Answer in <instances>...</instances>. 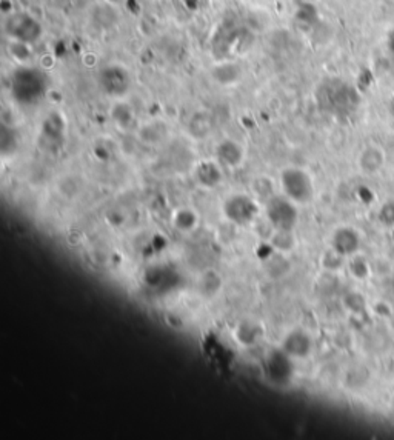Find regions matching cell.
Listing matches in <instances>:
<instances>
[{"mask_svg":"<svg viewBox=\"0 0 394 440\" xmlns=\"http://www.w3.org/2000/svg\"><path fill=\"white\" fill-rule=\"evenodd\" d=\"M280 193L289 200L300 205H307L314 199V181L312 174L300 166H287L279 174Z\"/></svg>","mask_w":394,"mask_h":440,"instance_id":"cell-1","label":"cell"},{"mask_svg":"<svg viewBox=\"0 0 394 440\" xmlns=\"http://www.w3.org/2000/svg\"><path fill=\"white\" fill-rule=\"evenodd\" d=\"M262 213V205L252 194L233 193L222 203V214L234 227H248L255 223Z\"/></svg>","mask_w":394,"mask_h":440,"instance_id":"cell-2","label":"cell"},{"mask_svg":"<svg viewBox=\"0 0 394 440\" xmlns=\"http://www.w3.org/2000/svg\"><path fill=\"white\" fill-rule=\"evenodd\" d=\"M264 216L275 230L294 231L299 222V205L282 193L275 194L264 203Z\"/></svg>","mask_w":394,"mask_h":440,"instance_id":"cell-3","label":"cell"},{"mask_svg":"<svg viewBox=\"0 0 394 440\" xmlns=\"http://www.w3.org/2000/svg\"><path fill=\"white\" fill-rule=\"evenodd\" d=\"M100 90L115 100L124 99L133 87V77L127 67L120 63H108L97 74Z\"/></svg>","mask_w":394,"mask_h":440,"instance_id":"cell-4","label":"cell"},{"mask_svg":"<svg viewBox=\"0 0 394 440\" xmlns=\"http://www.w3.org/2000/svg\"><path fill=\"white\" fill-rule=\"evenodd\" d=\"M4 31L9 41L33 45L42 37V25L31 14L14 11L5 18Z\"/></svg>","mask_w":394,"mask_h":440,"instance_id":"cell-5","label":"cell"},{"mask_svg":"<svg viewBox=\"0 0 394 440\" xmlns=\"http://www.w3.org/2000/svg\"><path fill=\"white\" fill-rule=\"evenodd\" d=\"M264 374L273 385H288L294 376V359L277 346L265 354Z\"/></svg>","mask_w":394,"mask_h":440,"instance_id":"cell-6","label":"cell"},{"mask_svg":"<svg viewBox=\"0 0 394 440\" xmlns=\"http://www.w3.org/2000/svg\"><path fill=\"white\" fill-rule=\"evenodd\" d=\"M14 77L26 83V87L13 85V92H14V97L17 102H21V104H25V105H30V104H36V102L43 96L46 85H45V79L41 73H37L33 68H23L18 71Z\"/></svg>","mask_w":394,"mask_h":440,"instance_id":"cell-7","label":"cell"},{"mask_svg":"<svg viewBox=\"0 0 394 440\" xmlns=\"http://www.w3.org/2000/svg\"><path fill=\"white\" fill-rule=\"evenodd\" d=\"M289 358L294 360H305L312 355L314 350L313 337L308 331L302 328H293L282 337V340L279 343Z\"/></svg>","mask_w":394,"mask_h":440,"instance_id":"cell-8","label":"cell"},{"mask_svg":"<svg viewBox=\"0 0 394 440\" xmlns=\"http://www.w3.org/2000/svg\"><path fill=\"white\" fill-rule=\"evenodd\" d=\"M225 168L215 159H202L196 162L191 176L197 186L202 190H215L223 183Z\"/></svg>","mask_w":394,"mask_h":440,"instance_id":"cell-9","label":"cell"},{"mask_svg":"<svg viewBox=\"0 0 394 440\" xmlns=\"http://www.w3.org/2000/svg\"><path fill=\"white\" fill-rule=\"evenodd\" d=\"M214 159L225 170H238L247 161V149L236 139H222L214 148Z\"/></svg>","mask_w":394,"mask_h":440,"instance_id":"cell-10","label":"cell"},{"mask_svg":"<svg viewBox=\"0 0 394 440\" xmlns=\"http://www.w3.org/2000/svg\"><path fill=\"white\" fill-rule=\"evenodd\" d=\"M264 334V325L257 319H252V317H245V319L239 321L233 328L234 340L238 342V345L243 346V348H252V346H256L262 340Z\"/></svg>","mask_w":394,"mask_h":440,"instance_id":"cell-11","label":"cell"},{"mask_svg":"<svg viewBox=\"0 0 394 440\" xmlns=\"http://www.w3.org/2000/svg\"><path fill=\"white\" fill-rule=\"evenodd\" d=\"M330 247L346 259L354 256V254H358L359 248H361L359 232L351 227L337 228L331 236Z\"/></svg>","mask_w":394,"mask_h":440,"instance_id":"cell-12","label":"cell"},{"mask_svg":"<svg viewBox=\"0 0 394 440\" xmlns=\"http://www.w3.org/2000/svg\"><path fill=\"white\" fill-rule=\"evenodd\" d=\"M170 223L177 232L191 234L197 228H199L201 216H199V213H197V210H194L193 207H188V205H182V207L176 208L171 213Z\"/></svg>","mask_w":394,"mask_h":440,"instance_id":"cell-13","label":"cell"},{"mask_svg":"<svg viewBox=\"0 0 394 440\" xmlns=\"http://www.w3.org/2000/svg\"><path fill=\"white\" fill-rule=\"evenodd\" d=\"M196 289L205 301H213V299L218 297L223 289V277L219 271L211 268L205 269L203 273H201V276L197 277Z\"/></svg>","mask_w":394,"mask_h":440,"instance_id":"cell-14","label":"cell"},{"mask_svg":"<svg viewBox=\"0 0 394 440\" xmlns=\"http://www.w3.org/2000/svg\"><path fill=\"white\" fill-rule=\"evenodd\" d=\"M358 163L362 173L374 174L380 171L382 166L385 165V153H383V149L380 146L370 145L361 151Z\"/></svg>","mask_w":394,"mask_h":440,"instance_id":"cell-15","label":"cell"},{"mask_svg":"<svg viewBox=\"0 0 394 440\" xmlns=\"http://www.w3.org/2000/svg\"><path fill=\"white\" fill-rule=\"evenodd\" d=\"M292 262H289L288 254L284 252L273 251L265 262H264V273L271 280H282L292 273Z\"/></svg>","mask_w":394,"mask_h":440,"instance_id":"cell-16","label":"cell"},{"mask_svg":"<svg viewBox=\"0 0 394 440\" xmlns=\"http://www.w3.org/2000/svg\"><path fill=\"white\" fill-rule=\"evenodd\" d=\"M213 80L220 87H233L240 80L242 70L238 63L234 62H223L214 65L211 68Z\"/></svg>","mask_w":394,"mask_h":440,"instance_id":"cell-17","label":"cell"},{"mask_svg":"<svg viewBox=\"0 0 394 440\" xmlns=\"http://www.w3.org/2000/svg\"><path fill=\"white\" fill-rule=\"evenodd\" d=\"M186 131L196 140H205L213 131V119L210 112L196 111L186 124Z\"/></svg>","mask_w":394,"mask_h":440,"instance_id":"cell-18","label":"cell"},{"mask_svg":"<svg viewBox=\"0 0 394 440\" xmlns=\"http://www.w3.org/2000/svg\"><path fill=\"white\" fill-rule=\"evenodd\" d=\"M110 114H111L112 122H115V124L120 129H131V128H134V125H136V120H137L136 112H134L133 107L127 104V102H124V99L115 102V105H112Z\"/></svg>","mask_w":394,"mask_h":440,"instance_id":"cell-19","label":"cell"},{"mask_svg":"<svg viewBox=\"0 0 394 440\" xmlns=\"http://www.w3.org/2000/svg\"><path fill=\"white\" fill-rule=\"evenodd\" d=\"M270 247L273 251L284 252V254H289L297 247V240L294 237V231H285V230H273L268 237Z\"/></svg>","mask_w":394,"mask_h":440,"instance_id":"cell-20","label":"cell"},{"mask_svg":"<svg viewBox=\"0 0 394 440\" xmlns=\"http://www.w3.org/2000/svg\"><path fill=\"white\" fill-rule=\"evenodd\" d=\"M251 194L255 195L259 202L265 203L268 199L273 198L275 194H277L275 188V182L267 176L256 177V179L251 183Z\"/></svg>","mask_w":394,"mask_h":440,"instance_id":"cell-21","label":"cell"},{"mask_svg":"<svg viewBox=\"0 0 394 440\" xmlns=\"http://www.w3.org/2000/svg\"><path fill=\"white\" fill-rule=\"evenodd\" d=\"M348 269L351 276L358 280H363L370 276V267L367 264V260L359 254L348 257Z\"/></svg>","mask_w":394,"mask_h":440,"instance_id":"cell-22","label":"cell"},{"mask_svg":"<svg viewBox=\"0 0 394 440\" xmlns=\"http://www.w3.org/2000/svg\"><path fill=\"white\" fill-rule=\"evenodd\" d=\"M345 259H346V257L341 256L339 252L334 251V249L330 247V249H326V251L324 252V254H322V257H321V264H322L324 269L330 271V273H334V271L341 269V268L344 267Z\"/></svg>","mask_w":394,"mask_h":440,"instance_id":"cell-23","label":"cell"},{"mask_svg":"<svg viewBox=\"0 0 394 440\" xmlns=\"http://www.w3.org/2000/svg\"><path fill=\"white\" fill-rule=\"evenodd\" d=\"M344 305L351 313H362L365 310V297L359 293H348L344 297Z\"/></svg>","mask_w":394,"mask_h":440,"instance_id":"cell-24","label":"cell"},{"mask_svg":"<svg viewBox=\"0 0 394 440\" xmlns=\"http://www.w3.org/2000/svg\"><path fill=\"white\" fill-rule=\"evenodd\" d=\"M304 2H307V4H308V2H316V0H304Z\"/></svg>","mask_w":394,"mask_h":440,"instance_id":"cell-25","label":"cell"}]
</instances>
